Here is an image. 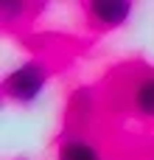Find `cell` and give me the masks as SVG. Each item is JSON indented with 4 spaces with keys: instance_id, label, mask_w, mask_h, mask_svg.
<instances>
[{
    "instance_id": "7a4b0ae2",
    "label": "cell",
    "mask_w": 154,
    "mask_h": 160,
    "mask_svg": "<svg viewBox=\"0 0 154 160\" xmlns=\"http://www.w3.org/2000/svg\"><path fill=\"white\" fill-rule=\"evenodd\" d=\"M87 17L95 28H121L132 17V0H90Z\"/></svg>"
},
{
    "instance_id": "6da1fadb",
    "label": "cell",
    "mask_w": 154,
    "mask_h": 160,
    "mask_svg": "<svg viewBox=\"0 0 154 160\" xmlns=\"http://www.w3.org/2000/svg\"><path fill=\"white\" fill-rule=\"evenodd\" d=\"M48 84V68L42 59H28L17 65L6 79H3V93L14 104H34Z\"/></svg>"
},
{
    "instance_id": "3957f363",
    "label": "cell",
    "mask_w": 154,
    "mask_h": 160,
    "mask_svg": "<svg viewBox=\"0 0 154 160\" xmlns=\"http://www.w3.org/2000/svg\"><path fill=\"white\" fill-rule=\"evenodd\" d=\"M56 160H104L101 152L84 138H67L56 149Z\"/></svg>"
},
{
    "instance_id": "5b68a950",
    "label": "cell",
    "mask_w": 154,
    "mask_h": 160,
    "mask_svg": "<svg viewBox=\"0 0 154 160\" xmlns=\"http://www.w3.org/2000/svg\"><path fill=\"white\" fill-rule=\"evenodd\" d=\"M20 14H22V3H17V0H11V3H8V0H3V17H6V20H8V17H11V20H17Z\"/></svg>"
},
{
    "instance_id": "277c9868",
    "label": "cell",
    "mask_w": 154,
    "mask_h": 160,
    "mask_svg": "<svg viewBox=\"0 0 154 160\" xmlns=\"http://www.w3.org/2000/svg\"><path fill=\"white\" fill-rule=\"evenodd\" d=\"M132 107L137 115L154 118V76H143L132 90Z\"/></svg>"
}]
</instances>
